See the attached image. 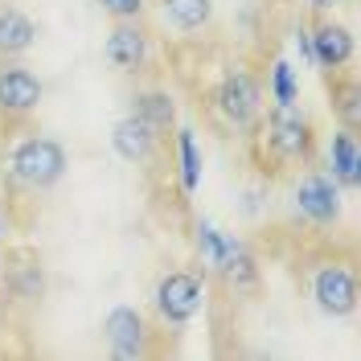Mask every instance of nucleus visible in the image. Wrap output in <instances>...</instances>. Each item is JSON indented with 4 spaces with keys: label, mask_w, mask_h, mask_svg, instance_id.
Returning <instances> with one entry per match:
<instances>
[{
    "label": "nucleus",
    "mask_w": 361,
    "mask_h": 361,
    "mask_svg": "<svg viewBox=\"0 0 361 361\" xmlns=\"http://www.w3.org/2000/svg\"><path fill=\"white\" fill-rule=\"evenodd\" d=\"M295 209L312 226H333L341 218V189L324 173H304L295 185Z\"/></svg>",
    "instance_id": "obj_9"
},
{
    "label": "nucleus",
    "mask_w": 361,
    "mask_h": 361,
    "mask_svg": "<svg viewBox=\"0 0 361 361\" xmlns=\"http://www.w3.org/2000/svg\"><path fill=\"white\" fill-rule=\"evenodd\" d=\"M160 13L177 33H202L214 21V0H160Z\"/></svg>",
    "instance_id": "obj_13"
},
{
    "label": "nucleus",
    "mask_w": 361,
    "mask_h": 361,
    "mask_svg": "<svg viewBox=\"0 0 361 361\" xmlns=\"http://www.w3.org/2000/svg\"><path fill=\"white\" fill-rule=\"evenodd\" d=\"M329 164H333V180L345 189H357V132H337L329 144Z\"/></svg>",
    "instance_id": "obj_15"
},
{
    "label": "nucleus",
    "mask_w": 361,
    "mask_h": 361,
    "mask_svg": "<svg viewBox=\"0 0 361 361\" xmlns=\"http://www.w3.org/2000/svg\"><path fill=\"white\" fill-rule=\"evenodd\" d=\"M8 177L29 193H45L66 177V148L49 135H25L8 152Z\"/></svg>",
    "instance_id": "obj_1"
},
{
    "label": "nucleus",
    "mask_w": 361,
    "mask_h": 361,
    "mask_svg": "<svg viewBox=\"0 0 361 361\" xmlns=\"http://www.w3.org/2000/svg\"><path fill=\"white\" fill-rule=\"evenodd\" d=\"M308 292H312L316 308L324 316H345L357 312V275H353V263L345 259H320L312 263V275H308Z\"/></svg>",
    "instance_id": "obj_3"
},
{
    "label": "nucleus",
    "mask_w": 361,
    "mask_h": 361,
    "mask_svg": "<svg viewBox=\"0 0 361 361\" xmlns=\"http://www.w3.org/2000/svg\"><path fill=\"white\" fill-rule=\"evenodd\" d=\"M135 115H144L152 128L169 132V128H173V99H169L164 90H140V94H135Z\"/></svg>",
    "instance_id": "obj_16"
},
{
    "label": "nucleus",
    "mask_w": 361,
    "mask_h": 361,
    "mask_svg": "<svg viewBox=\"0 0 361 361\" xmlns=\"http://www.w3.org/2000/svg\"><path fill=\"white\" fill-rule=\"evenodd\" d=\"M329 99H333V111H337V119L349 128V132H357L361 123V90H357V78L353 74H345V70H337L333 78H329Z\"/></svg>",
    "instance_id": "obj_14"
},
{
    "label": "nucleus",
    "mask_w": 361,
    "mask_h": 361,
    "mask_svg": "<svg viewBox=\"0 0 361 361\" xmlns=\"http://www.w3.org/2000/svg\"><path fill=\"white\" fill-rule=\"evenodd\" d=\"M312 58L316 66L324 70V74H337L353 62V33L345 29L341 21H329V17H320L312 29Z\"/></svg>",
    "instance_id": "obj_11"
},
{
    "label": "nucleus",
    "mask_w": 361,
    "mask_h": 361,
    "mask_svg": "<svg viewBox=\"0 0 361 361\" xmlns=\"http://www.w3.org/2000/svg\"><path fill=\"white\" fill-rule=\"evenodd\" d=\"M103 337H107L115 357H123V361L148 357V337H152V333H148L144 312L132 308V304H119V308L107 312V320H103Z\"/></svg>",
    "instance_id": "obj_7"
},
{
    "label": "nucleus",
    "mask_w": 361,
    "mask_h": 361,
    "mask_svg": "<svg viewBox=\"0 0 361 361\" xmlns=\"http://www.w3.org/2000/svg\"><path fill=\"white\" fill-rule=\"evenodd\" d=\"M214 111L222 115L230 128L247 132L250 123L263 115V82L250 70L234 66L222 74V82L214 87Z\"/></svg>",
    "instance_id": "obj_4"
},
{
    "label": "nucleus",
    "mask_w": 361,
    "mask_h": 361,
    "mask_svg": "<svg viewBox=\"0 0 361 361\" xmlns=\"http://www.w3.org/2000/svg\"><path fill=\"white\" fill-rule=\"evenodd\" d=\"M337 4H345V0H308V8H312L316 17H329V13H333Z\"/></svg>",
    "instance_id": "obj_19"
},
{
    "label": "nucleus",
    "mask_w": 361,
    "mask_h": 361,
    "mask_svg": "<svg viewBox=\"0 0 361 361\" xmlns=\"http://www.w3.org/2000/svg\"><path fill=\"white\" fill-rule=\"evenodd\" d=\"M33 42H37V25H33V17L21 13V8H13V4H0V62L29 54Z\"/></svg>",
    "instance_id": "obj_12"
},
{
    "label": "nucleus",
    "mask_w": 361,
    "mask_h": 361,
    "mask_svg": "<svg viewBox=\"0 0 361 361\" xmlns=\"http://www.w3.org/2000/svg\"><path fill=\"white\" fill-rule=\"evenodd\" d=\"M99 8L111 21H135V17H144V0H99Z\"/></svg>",
    "instance_id": "obj_18"
},
{
    "label": "nucleus",
    "mask_w": 361,
    "mask_h": 361,
    "mask_svg": "<svg viewBox=\"0 0 361 361\" xmlns=\"http://www.w3.org/2000/svg\"><path fill=\"white\" fill-rule=\"evenodd\" d=\"M160 140H164V132L152 128L144 115H135V111L123 115V119L111 128V148L128 160V164H148V160L157 157Z\"/></svg>",
    "instance_id": "obj_10"
},
{
    "label": "nucleus",
    "mask_w": 361,
    "mask_h": 361,
    "mask_svg": "<svg viewBox=\"0 0 361 361\" xmlns=\"http://www.w3.org/2000/svg\"><path fill=\"white\" fill-rule=\"evenodd\" d=\"M148 29L135 21H111V33H107V42H103V58H107V66L115 74H140V70L148 66Z\"/></svg>",
    "instance_id": "obj_6"
},
{
    "label": "nucleus",
    "mask_w": 361,
    "mask_h": 361,
    "mask_svg": "<svg viewBox=\"0 0 361 361\" xmlns=\"http://www.w3.org/2000/svg\"><path fill=\"white\" fill-rule=\"evenodd\" d=\"M263 144H267V152L279 160V164H295V160L308 164V160H312V148H316V135H312L308 115L300 111L292 99H279V103L267 111Z\"/></svg>",
    "instance_id": "obj_2"
},
{
    "label": "nucleus",
    "mask_w": 361,
    "mask_h": 361,
    "mask_svg": "<svg viewBox=\"0 0 361 361\" xmlns=\"http://www.w3.org/2000/svg\"><path fill=\"white\" fill-rule=\"evenodd\" d=\"M152 304H157V316L169 329H185L202 312V279L189 271H169V275H160Z\"/></svg>",
    "instance_id": "obj_5"
},
{
    "label": "nucleus",
    "mask_w": 361,
    "mask_h": 361,
    "mask_svg": "<svg viewBox=\"0 0 361 361\" xmlns=\"http://www.w3.org/2000/svg\"><path fill=\"white\" fill-rule=\"evenodd\" d=\"M222 271H226V279H230L234 288H255V283H259V267H255V259H250L243 247H230Z\"/></svg>",
    "instance_id": "obj_17"
},
{
    "label": "nucleus",
    "mask_w": 361,
    "mask_h": 361,
    "mask_svg": "<svg viewBox=\"0 0 361 361\" xmlns=\"http://www.w3.org/2000/svg\"><path fill=\"white\" fill-rule=\"evenodd\" d=\"M42 78L33 70L17 66V62H0V115L4 119H25L37 111L42 103Z\"/></svg>",
    "instance_id": "obj_8"
}]
</instances>
